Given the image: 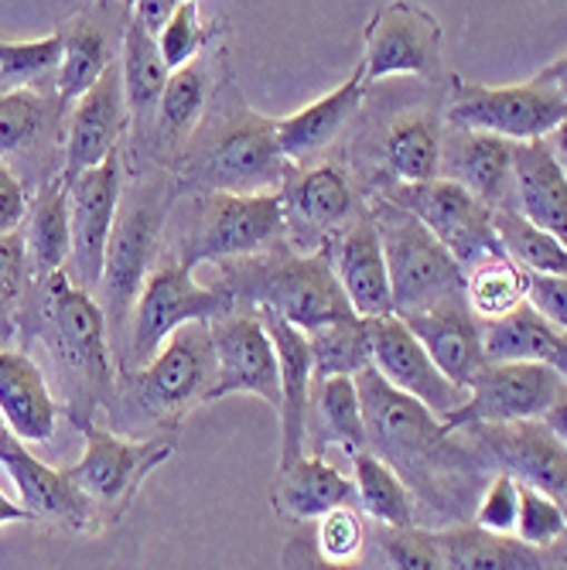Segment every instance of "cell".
Wrapping results in <instances>:
<instances>
[{
    "mask_svg": "<svg viewBox=\"0 0 567 570\" xmlns=\"http://www.w3.org/2000/svg\"><path fill=\"white\" fill-rule=\"evenodd\" d=\"M441 24L431 11L414 4H380L363 28V76L366 86L383 79L418 76L441 79Z\"/></svg>",
    "mask_w": 567,
    "mask_h": 570,
    "instance_id": "14",
    "label": "cell"
},
{
    "mask_svg": "<svg viewBox=\"0 0 567 570\" xmlns=\"http://www.w3.org/2000/svg\"><path fill=\"white\" fill-rule=\"evenodd\" d=\"M363 99H366V76H363V66H355L349 79L339 82L332 92L294 110L291 117L274 120L281 154L294 168L322 158V154L342 137V130L352 124V117L363 107Z\"/></svg>",
    "mask_w": 567,
    "mask_h": 570,
    "instance_id": "23",
    "label": "cell"
},
{
    "mask_svg": "<svg viewBox=\"0 0 567 570\" xmlns=\"http://www.w3.org/2000/svg\"><path fill=\"white\" fill-rule=\"evenodd\" d=\"M8 523H35V520L18 499H11L4 489H0V527H8Z\"/></svg>",
    "mask_w": 567,
    "mask_h": 570,
    "instance_id": "55",
    "label": "cell"
},
{
    "mask_svg": "<svg viewBox=\"0 0 567 570\" xmlns=\"http://www.w3.org/2000/svg\"><path fill=\"white\" fill-rule=\"evenodd\" d=\"M550 144H554V150H557V158H560V165H564V171H567V117H564V124H560V127L554 130Z\"/></svg>",
    "mask_w": 567,
    "mask_h": 570,
    "instance_id": "57",
    "label": "cell"
},
{
    "mask_svg": "<svg viewBox=\"0 0 567 570\" xmlns=\"http://www.w3.org/2000/svg\"><path fill=\"white\" fill-rule=\"evenodd\" d=\"M14 307H18V304H11V301H8L4 294H0V322H8Z\"/></svg>",
    "mask_w": 567,
    "mask_h": 570,
    "instance_id": "58",
    "label": "cell"
},
{
    "mask_svg": "<svg viewBox=\"0 0 567 570\" xmlns=\"http://www.w3.org/2000/svg\"><path fill=\"white\" fill-rule=\"evenodd\" d=\"M441 178L461 185L492 213L512 209V144L492 134L448 127L441 147Z\"/></svg>",
    "mask_w": 567,
    "mask_h": 570,
    "instance_id": "25",
    "label": "cell"
},
{
    "mask_svg": "<svg viewBox=\"0 0 567 570\" xmlns=\"http://www.w3.org/2000/svg\"><path fill=\"white\" fill-rule=\"evenodd\" d=\"M492 226H496V239H499L502 253L524 274L567 277V246L560 239H554L550 233L530 226L524 216H517L512 209H499L492 216Z\"/></svg>",
    "mask_w": 567,
    "mask_h": 570,
    "instance_id": "43",
    "label": "cell"
},
{
    "mask_svg": "<svg viewBox=\"0 0 567 570\" xmlns=\"http://www.w3.org/2000/svg\"><path fill=\"white\" fill-rule=\"evenodd\" d=\"M370 338H373V373L393 386L397 393L418 400L428 406L434 417L444 424L454 410L466 406L469 393L454 386L424 352V345L414 338L397 315L393 318H377L370 322Z\"/></svg>",
    "mask_w": 567,
    "mask_h": 570,
    "instance_id": "18",
    "label": "cell"
},
{
    "mask_svg": "<svg viewBox=\"0 0 567 570\" xmlns=\"http://www.w3.org/2000/svg\"><path fill=\"white\" fill-rule=\"evenodd\" d=\"M537 79L540 82H547L564 102H567V51H564V56H557L550 66H544L540 72H537Z\"/></svg>",
    "mask_w": 567,
    "mask_h": 570,
    "instance_id": "54",
    "label": "cell"
},
{
    "mask_svg": "<svg viewBox=\"0 0 567 570\" xmlns=\"http://www.w3.org/2000/svg\"><path fill=\"white\" fill-rule=\"evenodd\" d=\"M567 537L564 509L534 485L520 482V515H517V540L534 550H550Z\"/></svg>",
    "mask_w": 567,
    "mask_h": 570,
    "instance_id": "47",
    "label": "cell"
},
{
    "mask_svg": "<svg viewBox=\"0 0 567 570\" xmlns=\"http://www.w3.org/2000/svg\"><path fill=\"white\" fill-rule=\"evenodd\" d=\"M86 448L72 464L69 479L89 499L96 512V527L107 530L120 523L134 505L147 475L178 451V434H150V438H124L96 421L79 424Z\"/></svg>",
    "mask_w": 567,
    "mask_h": 570,
    "instance_id": "8",
    "label": "cell"
},
{
    "mask_svg": "<svg viewBox=\"0 0 567 570\" xmlns=\"http://www.w3.org/2000/svg\"><path fill=\"white\" fill-rule=\"evenodd\" d=\"M110 8H82L76 11L66 24V48H62V69L56 79V92L62 99V107H72L76 99H82L120 56L114 51V35H110Z\"/></svg>",
    "mask_w": 567,
    "mask_h": 570,
    "instance_id": "31",
    "label": "cell"
},
{
    "mask_svg": "<svg viewBox=\"0 0 567 570\" xmlns=\"http://www.w3.org/2000/svg\"><path fill=\"white\" fill-rule=\"evenodd\" d=\"M352 482H355V509L387 530L418 527V502L407 489L403 475L393 472L383 458L363 451L352 458Z\"/></svg>",
    "mask_w": 567,
    "mask_h": 570,
    "instance_id": "37",
    "label": "cell"
},
{
    "mask_svg": "<svg viewBox=\"0 0 567 570\" xmlns=\"http://www.w3.org/2000/svg\"><path fill=\"white\" fill-rule=\"evenodd\" d=\"M441 120L428 110L400 117L383 137V165L393 185H424L441 178Z\"/></svg>",
    "mask_w": 567,
    "mask_h": 570,
    "instance_id": "35",
    "label": "cell"
},
{
    "mask_svg": "<svg viewBox=\"0 0 567 570\" xmlns=\"http://www.w3.org/2000/svg\"><path fill=\"white\" fill-rule=\"evenodd\" d=\"M120 72H124V92H127L134 130L144 134V127L154 124V114H158V102L172 72L162 59L158 38L144 31L130 18V11L124 18V35H120Z\"/></svg>",
    "mask_w": 567,
    "mask_h": 570,
    "instance_id": "34",
    "label": "cell"
},
{
    "mask_svg": "<svg viewBox=\"0 0 567 570\" xmlns=\"http://www.w3.org/2000/svg\"><path fill=\"white\" fill-rule=\"evenodd\" d=\"M383 198L414 216L454 256L461 271H472L492 256H506L492 226L496 213L448 178L424 185H390Z\"/></svg>",
    "mask_w": 567,
    "mask_h": 570,
    "instance_id": "11",
    "label": "cell"
},
{
    "mask_svg": "<svg viewBox=\"0 0 567 570\" xmlns=\"http://www.w3.org/2000/svg\"><path fill=\"white\" fill-rule=\"evenodd\" d=\"M25 297V325L35 332L66 386L72 424H89L99 406L114 410L120 373L110 358V322L99 301L76 287L66 271L35 281Z\"/></svg>",
    "mask_w": 567,
    "mask_h": 570,
    "instance_id": "1",
    "label": "cell"
},
{
    "mask_svg": "<svg viewBox=\"0 0 567 570\" xmlns=\"http://www.w3.org/2000/svg\"><path fill=\"white\" fill-rule=\"evenodd\" d=\"M527 304V274L509 261L492 256L466 271V307L476 322H499Z\"/></svg>",
    "mask_w": 567,
    "mask_h": 570,
    "instance_id": "42",
    "label": "cell"
},
{
    "mask_svg": "<svg viewBox=\"0 0 567 570\" xmlns=\"http://www.w3.org/2000/svg\"><path fill=\"white\" fill-rule=\"evenodd\" d=\"M271 505L281 520L304 527L319 523L322 515L355 505V482L322 454H301L291 464H281L271 485Z\"/></svg>",
    "mask_w": 567,
    "mask_h": 570,
    "instance_id": "26",
    "label": "cell"
},
{
    "mask_svg": "<svg viewBox=\"0 0 567 570\" xmlns=\"http://www.w3.org/2000/svg\"><path fill=\"white\" fill-rule=\"evenodd\" d=\"M28 205H31V195L25 181L11 168L0 165V233H18L25 226Z\"/></svg>",
    "mask_w": 567,
    "mask_h": 570,
    "instance_id": "51",
    "label": "cell"
},
{
    "mask_svg": "<svg viewBox=\"0 0 567 570\" xmlns=\"http://www.w3.org/2000/svg\"><path fill=\"white\" fill-rule=\"evenodd\" d=\"M567 393V383L547 362H509V366H486L469 390L461 410L441 424L448 434L469 428H509L544 421V413Z\"/></svg>",
    "mask_w": 567,
    "mask_h": 570,
    "instance_id": "12",
    "label": "cell"
},
{
    "mask_svg": "<svg viewBox=\"0 0 567 570\" xmlns=\"http://www.w3.org/2000/svg\"><path fill=\"white\" fill-rule=\"evenodd\" d=\"M307 444H315L307 454H322V458L329 448L349 458L370 451L363 400H359L355 380L349 376L315 380L312 410H307Z\"/></svg>",
    "mask_w": 567,
    "mask_h": 570,
    "instance_id": "32",
    "label": "cell"
},
{
    "mask_svg": "<svg viewBox=\"0 0 567 570\" xmlns=\"http://www.w3.org/2000/svg\"><path fill=\"white\" fill-rule=\"evenodd\" d=\"M261 315L274 352H277V370H281V454L277 469L291 464L294 458L304 454L307 444V410H312V390H315V362H312V345L301 328L284 322L281 315L267 307H256Z\"/></svg>",
    "mask_w": 567,
    "mask_h": 570,
    "instance_id": "22",
    "label": "cell"
},
{
    "mask_svg": "<svg viewBox=\"0 0 567 570\" xmlns=\"http://www.w3.org/2000/svg\"><path fill=\"white\" fill-rule=\"evenodd\" d=\"M21 233H25V243H28V261H31V277L35 281L62 274L69 267L72 223H69V185H66L62 175L45 178L38 185V191L31 195Z\"/></svg>",
    "mask_w": 567,
    "mask_h": 570,
    "instance_id": "33",
    "label": "cell"
},
{
    "mask_svg": "<svg viewBox=\"0 0 567 570\" xmlns=\"http://www.w3.org/2000/svg\"><path fill=\"white\" fill-rule=\"evenodd\" d=\"M329 256H332V271L342 284V294L355 318H363V322L393 318V287H390L387 253H383L377 223L370 219L366 209L339 236H332Z\"/></svg>",
    "mask_w": 567,
    "mask_h": 570,
    "instance_id": "20",
    "label": "cell"
},
{
    "mask_svg": "<svg viewBox=\"0 0 567 570\" xmlns=\"http://www.w3.org/2000/svg\"><path fill=\"white\" fill-rule=\"evenodd\" d=\"M134 130L127 92H124V72L120 59L102 72V79L69 107V120L62 130V178L72 185L89 168H99L102 161L124 147V137Z\"/></svg>",
    "mask_w": 567,
    "mask_h": 570,
    "instance_id": "16",
    "label": "cell"
},
{
    "mask_svg": "<svg viewBox=\"0 0 567 570\" xmlns=\"http://www.w3.org/2000/svg\"><path fill=\"white\" fill-rule=\"evenodd\" d=\"M377 543V553L387 570H444V550L438 540V530H387L377 527L370 533Z\"/></svg>",
    "mask_w": 567,
    "mask_h": 570,
    "instance_id": "45",
    "label": "cell"
},
{
    "mask_svg": "<svg viewBox=\"0 0 567 570\" xmlns=\"http://www.w3.org/2000/svg\"><path fill=\"white\" fill-rule=\"evenodd\" d=\"M127 181V147L110 154L99 168H89L69 185V223H72V253H69V281L82 291H96L107 264L110 236L117 226L120 198Z\"/></svg>",
    "mask_w": 567,
    "mask_h": 570,
    "instance_id": "15",
    "label": "cell"
},
{
    "mask_svg": "<svg viewBox=\"0 0 567 570\" xmlns=\"http://www.w3.org/2000/svg\"><path fill=\"white\" fill-rule=\"evenodd\" d=\"M223 284L233 294L236 307H267L304 335L352 315L342 284L332 271L329 246L315 253H281L277 246L271 253L250 256V261L223 264Z\"/></svg>",
    "mask_w": 567,
    "mask_h": 570,
    "instance_id": "4",
    "label": "cell"
},
{
    "mask_svg": "<svg viewBox=\"0 0 567 570\" xmlns=\"http://www.w3.org/2000/svg\"><path fill=\"white\" fill-rule=\"evenodd\" d=\"M0 469L18 489V502L31 512L38 527L59 530V533H89L96 527V512L89 499L72 485L69 472H59L35 458L28 444L11 438L0 448Z\"/></svg>",
    "mask_w": 567,
    "mask_h": 570,
    "instance_id": "19",
    "label": "cell"
},
{
    "mask_svg": "<svg viewBox=\"0 0 567 570\" xmlns=\"http://www.w3.org/2000/svg\"><path fill=\"white\" fill-rule=\"evenodd\" d=\"M172 171L182 191L192 188L195 195H261L284 191L294 165L277 147L274 117L253 114L243 99H236V107L226 114L202 120Z\"/></svg>",
    "mask_w": 567,
    "mask_h": 570,
    "instance_id": "2",
    "label": "cell"
},
{
    "mask_svg": "<svg viewBox=\"0 0 567 570\" xmlns=\"http://www.w3.org/2000/svg\"><path fill=\"white\" fill-rule=\"evenodd\" d=\"M444 570H550L547 550H534L517 537H496L472 523L438 530Z\"/></svg>",
    "mask_w": 567,
    "mask_h": 570,
    "instance_id": "36",
    "label": "cell"
},
{
    "mask_svg": "<svg viewBox=\"0 0 567 570\" xmlns=\"http://www.w3.org/2000/svg\"><path fill=\"white\" fill-rule=\"evenodd\" d=\"M209 328H213V345H216V362H219V376L209 393V403L236 396V393H250L271 403L274 410H281L277 352L261 315L236 307L233 315L213 322Z\"/></svg>",
    "mask_w": 567,
    "mask_h": 570,
    "instance_id": "17",
    "label": "cell"
},
{
    "mask_svg": "<svg viewBox=\"0 0 567 570\" xmlns=\"http://www.w3.org/2000/svg\"><path fill=\"white\" fill-rule=\"evenodd\" d=\"M496 461L499 472H509L517 482L550 495L567 515V451L547 434L540 421L509 424V428H469Z\"/></svg>",
    "mask_w": 567,
    "mask_h": 570,
    "instance_id": "21",
    "label": "cell"
},
{
    "mask_svg": "<svg viewBox=\"0 0 567 570\" xmlns=\"http://www.w3.org/2000/svg\"><path fill=\"white\" fill-rule=\"evenodd\" d=\"M172 223L178 226L175 261L188 271L250 261L284 246L287 239L284 191L192 195L178 213H172Z\"/></svg>",
    "mask_w": 567,
    "mask_h": 570,
    "instance_id": "5",
    "label": "cell"
},
{
    "mask_svg": "<svg viewBox=\"0 0 567 570\" xmlns=\"http://www.w3.org/2000/svg\"><path fill=\"white\" fill-rule=\"evenodd\" d=\"M281 570H366V567L363 563H332L319 553L312 537L294 533L281 547Z\"/></svg>",
    "mask_w": 567,
    "mask_h": 570,
    "instance_id": "50",
    "label": "cell"
},
{
    "mask_svg": "<svg viewBox=\"0 0 567 570\" xmlns=\"http://www.w3.org/2000/svg\"><path fill=\"white\" fill-rule=\"evenodd\" d=\"M284 209H287V229L301 226L315 233L322 246H329L322 236H339L359 213L355 209V191L345 165L339 161H319L291 175L284 185Z\"/></svg>",
    "mask_w": 567,
    "mask_h": 570,
    "instance_id": "28",
    "label": "cell"
},
{
    "mask_svg": "<svg viewBox=\"0 0 567 570\" xmlns=\"http://www.w3.org/2000/svg\"><path fill=\"white\" fill-rule=\"evenodd\" d=\"M512 213L567 246V171L550 140L512 144Z\"/></svg>",
    "mask_w": 567,
    "mask_h": 570,
    "instance_id": "24",
    "label": "cell"
},
{
    "mask_svg": "<svg viewBox=\"0 0 567 570\" xmlns=\"http://www.w3.org/2000/svg\"><path fill=\"white\" fill-rule=\"evenodd\" d=\"M236 311L226 284H198L195 271L178 261H165L147 277L134 315L127 322V348L120 373L140 370L158 355V348L192 322H219Z\"/></svg>",
    "mask_w": 567,
    "mask_h": 570,
    "instance_id": "9",
    "label": "cell"
},
{
    "mask_svg": "<svg viewBox=\"0 0 567 570\" xmlns=\"http://www.w3.org/2000/svg\"><path fill=\"white\" fill-rule=\"evenodd\" d=\"M567 117V102L537 76L509 86H486L451 76L444 120L451 130L492 134L509 144L550 140Z\"/></svg>",
    "mask_w": 567,
    "mask_h": 570,
    "instance_id": "10",
    "label": "cell"
},
{
    "mask_svg": "<svg viewBox=\"0 0 567 570\" xmlns=\"http://www.w3.org/2000/svg\"><path fill=\"white\" fill-rule=\"evenodd\" d=\"M359 400H363V417L370 434V451L383 458L390 469L403 464V469H428V464L448 448V431L428 406L410 400L387 386L373 366L355 376Z\"/></svg>",
    "mask_w": 567,
    "mask_h": 570,
    "instance_id": "13",
    "label": "cell"
},
{
    "mask_svg": "<svg viewBox=\"0 0 567 570\" xmlns=\"http://www.w3.org/2000/svg\"><path fill=\"white\" fill-rule=\"evenodd\" d=\"M219 31H226L223 21H205L195 0H182L168 28L158 35V48H162V59H165L168 72H178V69L192 66L195 59L209 56V45L216 38H223Z\"/></svg>",
    "mask_w": 567,
    "mask_h": 570,
    "instance_id": "44",
    "label": "cell"
},
{
    "mask_svg": "<svg viewBox=\"0 0 567 570\" xmlns=\"http://www.w3.org/2000/svg\"><path fill=\"white\" fill-rule=\"evenodd\" d=\"M414 338L424 345L434 366L461 390H472L479 373L489 366L482 352V325L472 318L466 304H451L438 311H424V315L400 318Z\"/></svg>",
    "mask_w": 567,
    "mask_h": 570,
    "instance_id": "29",
    "label": "cell"
},
{
    "mask_svg": "<svg viewBox=\"0 0 567 570\" xmlns=\"http://www.w3.org/2000/svg\"><path fill=\"white\" fill-rule=\"evenodd\" d=\"M66 35L62 24L35 41H0V92H56V79L62 69Z\"/></svg>",
    "mask_w": 567,
    "mask_h": 570,
    "instance_id": "41",
    "label": "cell"
},
{
    "mask_svg": "<svg viewBox=\"0 0 567 570\" xmlns=\"http://www.w3.org/2000/svg\"><path fill=\"white\" fill-rule=\"evenodd\" d=\"M178 178L168 168H130L127 165V181H124V198L117 226L110 236L107 264H102V281H99V307L107 322L120 332L130 315L134 304L154 274V261H158L165 226L172 223L175 202H178Z\"/></svg>",
    "mask_w": 567,
    "mask_h": 570,
    "instance_id": "3",
    "label": "cell"
},
{
    "mask_svg": "<svg viewBox=\"0 0 567 570\" xmlns=\"http://www.w3.org/2000/svg\"><path fill=\"white\" fill-rule=\"evenodd\" d=\"M544 428H547V434L567 451V393L544 413V421H540Z\"/></svg>",
    "mask_w": 567,
    "mask_h": 570,
    "instance_id": "53",
    "label": "cell"
},
{
    "mask_svg": "<svg viewBox=\"0 0 567 570\" xmlns=\"http://www.w3.org/2000/svg\"><path fill=\"white\" fill-rule=\"evenodd\" d=\"M366 213L377 223L387 253L397 318L466 304V271L414 216L397 209L383 195H373Z\"/></svg>",
    "mask_w": 567,
    "mask_h": 570,
    "instance_id": "7",
    "label": "cell"
},
{
    "mask_svg": "<svg viewBox=\"0 0 567 570\" xmlns=\"http://www.w3.org/2000/svg\"><path fill=\"white\" fill-rule=\"evenodd\" d=\"M517 515H520V482L509 472H492L476 505L472 527L496 537H517Z\"/></svg>",
    "mask_w": 567,
    "mask_h": 570,
    "instance_id": "48",
    "label": "cell"
},
{
    "mask_svg": "<svg viewBox=\"0 0 567 570\" xmlns=\"http://www.w3.org/2000/svg\"><path fill=\"white\" fill-rule=\"evenodd\" d=\"M547 366H550V370H554V373H557V376H560V380L567 383V335H564V338L557 342V348L550 352Z\"/></svg>",
    "mask_w": 567,
    "mask_h": 570,
    "instance_id": "56",
    "label": "cell"
},
{
    "mask_svg": "<svg viewBox=\"0 0 567 570\" xmlns=\"http://www.w3.org/2000/svg\"><path fill=\"white\" fill-rule=\"evenodd\" d=\"M216 62H219V56L195 59L192 66L172 72V79L162 92L158 114H154V137H158V147L168 150L175 161L185 150V144L195 137V130L202 127L205 110L213 107V96L219 89Z\"/></svg>",
    "mask_w": 567,
    "mask_h": 570,
    "instance_id": "30",
    "label": "cell"
},
{
    "mask_svg": "<svg viewBox=\"0 0 567 570\" xmlns=\"http://www.w3.org/2000/svg\"><path fill=\"white\" fill-rule=\"evenodd\" d=\"M307 345H312L315 380H332V376L355 380L359 373H366L373 366L370 322L355 318V315L307 332Z\"/></svg>",
    "mask_w": 567,
    "mask_h": 570,
    "instance_id": "40",
    "label": "cell"
},
{
    "mask_svg": "<svg viewBox=\"0 0 567 570\" xmlns=\"http://www.w3.org/2000/svg\"><path fill=\"white\" fill-rule=\"evenodd\" d=\"M127 11L144 31H150L154 38H158L168 28V21L175 18L178 4L175 0H137V4H127Z\"/></svg>",
    "mask_w": 567,
    "mask_h": 570,
    "instance_id": "52",
    "label": "cell"
},
{
    "mask_svg": "<svg viewBox=\"0 0 567 570\" xmlns=\"http://www.w3.org/2000/svg\"><path fill=\"white\" fill-rule=\"evenodd\" d=\"M31 261L25 233H0V294L11 304H21L31 287Z\"/></svg>",
    "mask_w": 567,
    "mask_h": 570,
    "instance_id": "49",
    "label": "cell"
},
{
    "mask_svg": "<svg viewBox=\"0 0 567 570\" xmlns=\"http://www.w3.org/2000/svg\"><path fill=\"white\" fill-rule=\"evenodd\" d=\"M315 547L325 560L332 563H359L366 553L370 543V527L366 515L359 512L355 505H342L329 515H322L315 527Z\"/></svg>",
    "mask_w": 567,
    "mask_h": 570,
    "instance_id": "46",
    "label": "cell"
},
{
    "mask_svg": "<svg viewBox=\"0 0 567 570\" xmlns=\"http://www.w3.org/2000/svg\"><path fill=\"white\" fill-rule=\"evenodd\" d=\"M482 325V352L489 366H509V362H547L557 342L564 338L540 311L530 304L517 307L512 315Z\"/></svg>",
    "mask_w": 567,
    "mask_h": 570,
    "instance_id": "38",
    "label": "cell"
},
{
    "mask_svg": "<svg viewBox=\"0 0 567 570\" xmlns=\"http://www.w3.org/2000/svg\"><path fill=\"white\" fill-rule=\"evenodd\" d=\"M66 114L59 92H0V158H25L48 137V127Z\"/></svg>",
    "mask_w": 567,
    "mask_h": 570,
    "instance_id": "39",
    "label": "cell"
},
{
    "mask_svg": "<svg viewBox=\"0 0 567 570\" xmlns=\"http://www.w3.org/2000/svg\"><path fill=\"white\" fill-rule=\"evenodd\" d=\"M216 376L219 362L213 328L209 322H192L178 328L147 366L117 376L120 413L150 421V434H178L185 413L198 403H209Z\"/></svg>",
    "mask_w": 567,
    "mask_h": 570,
    "instance_id": "6",
    "label": "cell"
},
{
    "mask_svg": "<svg viewBox=\"0 0 567 570\" xmlns=\"http://www.w3.org/2000/svg\"><path fill=\"white\" fill-rule=\"evenodd\" d=\"M59 400L28 352L0 348V421L21 444H48L59 428Z\"/></svg>",
    "mask_w": 567,
    "mask_h": 570,
    "instance_id": "27",
    "label": "cell"
}]
</instances>
